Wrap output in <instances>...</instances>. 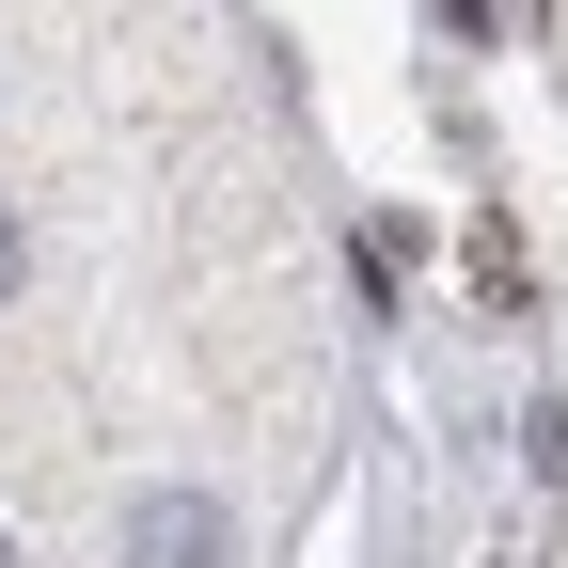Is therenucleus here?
Here are the masks:
<instances>
[{"label": "nucleus", "instance_id": "obj_2", "mask_svg": "<svg viewBox=\"0 0 568 568\" xmlns=\"http://www.w3.org/2000/svg\"><path fill=\"white\" fill-rule=\"evenodd\" d=\"M17 268H32V253H17V205H0V301H17Z\"/></svg>", "mask_w": 568, "mask_h": 568}, {"label": "nucleus", "instance_id": "obj_1", "mask_svg": "<svg viewBox=\"0 0 568 568\" xmlns=\"http://www.w3.org/2000/svg\"><path fill=\"white\" fill-rule=\"evenodd\" d=\"M126 568H222V506L205 489H142L126 506Z\"/></svg>", "mask_w": 568, "mask_h": 568}]
</instances>
